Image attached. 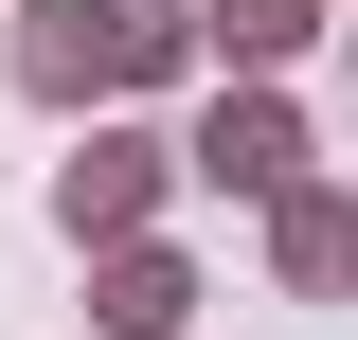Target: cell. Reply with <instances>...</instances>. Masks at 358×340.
Listing matches in <instances>:
<instances>
[{"label":"cell","instance_id":"1","mask_svg":"<svg viewBox=\"0 0 358 340\" xmlns=\"http://www.w3.org/2000/svg\"><path fill=\"white\" fill-rule=\"evenodd\" d=\"M162 54V0H54V36H36V72L72 90V72H143Z\"/></svg>","mask_w":358,"mask_h":340},{"label":"cell","instance_id":"2","mask_svg":"<svg viewBox=\"0 0 358 340\" xmlns=\"http://www.w3.org/2000/svg\"><path fill=\"white\" fill-rule=\"evenodd\" d=\"M287 269H305V287H341V269H358V215L305 197V215H287Z\"/></svg>","mask_w":358,"mask_h":340},{"label":"cell","instance_id":"3","mask_svg":"<svg viewBox=\"0 0 358 340\" xmlns=\"http://www.w3.org/2000/svg\"><path fill=\"white\" fill-rule=\"evenodd\" d=\"M215 18H233V54H287L305 36V0H215Z\"/></svg>","mask_w":358,"mask_h":340}]
</instances>
